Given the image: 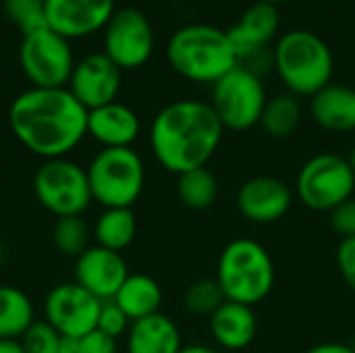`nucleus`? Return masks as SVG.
<instances>
[{
    "mask_svg": "<svg viewBox=\"0 0 355 353\" xmlns=\"http://www.w3.org/2000/svg\"><path fill=\"white\" fill-rule=\"evenodd\" d=\"M102 300L79 283L54 285L44 298V320L62 339H81L98 329Z\"/></svg>",
    "mask_w": 355,
    "mask_h": 353,
    "instance_id": "9b49d317",
    "label": "nucleus"
},
{
    "mask_svg": "<svg viewBox=\"0 0 355 353\" xmlns=\"http://www.w3.org/2000/svg\"><path fill=\"white\" fill-rule=\"evenodd\" d=\"M214 279L227 302L254 308L272 293L277 268L270 252L260 241L237 237L223 248Z\"/></svg>",
    "mask_w": 355,
    "mask_h": 353,
    "instance_id": "20e7f679",
    "label": "nucleus"
},
{
    "mask_svg": "<svg viewBox=\"0 0 355 353\" xmlns=\"http://www.w3.org/2000/svg\"><path fill=\"white\" fill-rule=\"evenodd\" d=\"M48 27L67 40L104 29L114 15V0H44Z\"/></svg>",
    "mask_w": 355,
    "mask_h": 353,
    "instance_id": "dca6fc26",
    "label": "nucleus"
},
{
    "mask_svg": "<svg viewBox=\"0 0 355 353\" xmlns=\"http://www.w3.org/2000/svg\"><path fill=\"white\" fill-rule=\"evenodd\" d=\"M129 275L131 273L123 254L96 243L75 260V283L102 302L114 300Z\"/></svg>",
    "mask_w": 355,
    "mask_h": 353,
    "instance_id": "2eb2a0df",
    "label": "nucleus"
},
{
    "mask_svg": "<svg viewBox=\"0 0 355 353\" xmlns=\"http://www.w3.org/2000/svg\"><path fill=\"white\" fill-rule=\"evenodd\" d=\"M154 52V29L148 17L137 8L114 10L104 27V54L121 69L144 67Z\"/></svg>",
    "mask_w": 355,
    "mask_h": 353,
    "instance_id": "f8f14e48",
    "label": "nucleus"
},
{
    "mask_svg": "<svg viewBox=\"0 0 355 353\" xmlns=\"http://www.w3.org/2000/svg\"><path fill=\"white\" fill-rule=\"evenodd\" d=\"M345 158H347V162H349V166L354 169V173H355V146H354V148H352V150H349V154H347Z\"/></svg>",
    "mask_w": 355,
    "mask_h": 353,
    "instance_id": "58836bf2",
    "label": "nucleus"
},
{
    "mask_svg": "<svg viewBox=\"0 0 355 353\" xmlns=\"http://www.w3.org/2000/svg\"><path fill=\"white\" fill-rule=\"evenodd\" d=\"M92 229L83 216H62L56 218L52 227V243L60 256L79 258L92 243Z\"/></svg>",
    "mask_w": 355,
    "mask_h": 353,
    "instance_id": "bb28decb",
    "label": "nucleus"
},
{
    "mask_svg": "<svg viewBox=\"0 0 355 353\" xmlns=\"http://www.w3.org/2000/svg\"><path fill=\"white\" fill-rule=\"evenodd\" d=\"M141 133V121L123 102H110L87 110V137L102 148H133Z\"/></svg>",
    "mask_w": 355,
    "mask_h": 353,
    "instance_id": "f3484780",
    "label": "nucleus"
},
{
    "mask_svg": "<svg viewBox=\"0 0 355 353\" xmlns=\"http://www.w3.org/2000/svg\"><path fill=\"white\" fill-rule=\"evenodd\" d=\"M329 223L331 229L341 237V239H354L355 237V196L337 206L333 212H329Z\"/></svg>",
    "mask_w": 355,
    "mask_h": 353,
    "instance_id": "2f4dec72",
    "label": "nucleus"
},
{
    "mask_svg": "<svg viewBox=\"0 0 355 353\" xmlns=\"http://www.w3.org/2000/svg\"><path fill=\"white\" fill-rule=\"evenodd\" d=\"M262 2H270V4H277V2H283V0H262Z\"/></svg>",
    "mask_w": 355,
    "mask_h": 353,
    "instance_id": "a19ab883",
    "label": "nucleus"
},
{
    "mask_svg": "<svg viewBox=\"0 0 355 353\" xmlns=\"http://www.w3.org/2000/svg\"><path fill=\"white\" fill-rule=\"evenodd\" d=\"M79 353H119V339L96 329L79 339Z\"/></svg>",
    "mask_w": 355,
    "mask_h": 353,
    "instance_id": "72a5a7b5",
    "label": "nucleus"
},
{
    "mask_svg": "<svg viewBox=\"0 0 355 353\" xmlns=\"http://www.w3.org/2000/svg\"><path fill=\"white\" fill-rule=\"evenodd\" d=\"M179 353H220L218 350L210 347V345H202V343H193V345H183V350Z\"/></svg>",
    "mask_w": 355,
    "mask_h": 353,
    "instance_id": "e433bc0d",
    "label": "nucleus"
},
{
    "mask_svg": "<svg viewBox=\"0 0 355 353\" xmlns=\"http://www.w3.org/2000/svg\"><path fill=\"white\" fill-rule=\"evenodd\" d=\"M314 123L329 133L355 131V89L341 83H329L310 102Z\"/></svg>",
    "mask_w": 355,
    "mask_h": 353,
    "instance_id": "412c9836",
    "label": "nucleus"
},
{
    "mask_svg": "<svg viewBox=\"0 0 355 353\" xmlns=\"http://www.w3.org/2000/svg\"><path fill=\"white\" fill-rule=\"evenodd\" d=\"M2 260H4V248H2V243H0V266H2Z\"/></svg>",
    "mask_w": 355,
    "mask_h": 353,
    "instance_id": "ea45409f",
    "label": "nucleus"
},
{
    "mask_svg": "<svg viewBox=\"0 0 355 353\" xmlns=\"http://www.w3.org/2000/svg\"><path fill=\"white\" fill-rule=\"evenodd\" d=\"M8 127L33 156L69 158L87 137V108L69 87H29L10 102Z\"/></svg>",
    "mask_w": 355,
    "mask_h": 353,
    "instance_id": "f257e3e1",
    "label": "nucleus"
},
{
    "mask_svg": "<svg viewBox=\"0 0 355 353\" xmlns=\"http://www.w3.org/2000/svg\"><path fill=\"white\" fill-rule=\"evenodd\" d=\"M121 73L123 71L104 52H92L75 62L67 87L87 110H94L116 102L123 83Z\"/></svg>",
    "mask_w": 355,
    "mask_h": 353,
    "instance_id": "4468645a",
    "label": "nucleus"
},
{
    "mask_svg": "<svg viewBox=\"0 0 355 353\" xmlns=\"http://www.w3.org/2000/svg\"><path fill=\"white\" fill-rule=\"evenodd\" d=\"M58 353H79V339H62Z\"/></svg>",
    "mask_w": 355,
    "mask_h": 353,
    "instance_id": "4c0bfd02",
    "label": "nucleus"
},
{
    "mask_svg": "<svg viewBox=\"0 0 355 353\" xmlns=\"http://www.w3.org/2000/svg\"><path fill=\"white\" fill-rule=\"evenodd\" d=\"M225 127L204 100H175L158 110L150 125V150L173 175L208 166L220 148Z\"/></svg>",
    "mask_w": 355,
    "mask_h": 353,
    "instance_id": "f03ea898",
    "label": "nucleus"
},
{
    "mask_svg": "<svg viewBox=\"0 0 355 353\" xmlns=\"http://www.w3.org/2000/svg\"><path fill=\"white\" fill-rule=\"evenodd\" d=\"M33 196L56 218L83 216L94 202L85 166L71 158L42 160L33 173Z\"/></svg>",
    "mask_w": 355,
    "mask_h": 353,
    "instance_id": "6e6552de",
    "label": "nucleus"
},
{
    "mask_svg": "<svg viewBox=\"0 0 355 353\" xmlns=\"http://www.w3.org/2000/svg\"><path fill=\"white\" fill-rule=\"evenodd\" d=\"M0 353H25L19 339H0Z\"/></svg>",
    "mask_w": 355,
    "mask_h": 353,
    "instance_id": "c9c22d12",
    "label": "nucleus"
},
{
    "mask_svg": "<svg viewBox=\"0 0 355 353\" xmlns=\"http://www.w3.org/2000/svg\"><path fill=\"white\" fill-rule=\"evenodd\" d=\"M275 69L289 94L312 98L333 79V52L329 44L308 29H291L275 46Z\"/></svg>",
    "mask_w": 355,
    "mask_h": 353,
    "instance_id": "39448f33",
    "label": "nucleus"
},
{
    "mask_svg": "<svg viewBox=\"0 0 355 353\" xmlns=\"http://www.w3.org/2000/svg\"><path fill=\"white\" fill-rule=\"evenodd\" d=\"M293 187L275 175H256L243 181L235 196L237 212L252 225H272L283 221L293 208Z\"/></svg>",
    "mask_w": 355,
    "mask_h": 353,
    "instance_id": "ddd939ff",
    "label": "nucleus"
},
{
    "mask_svg": "<svg viewBox=\"0 0 355 353\" xmlns=\"http://www.w3.org/2000/svg\"><path fill=\"white\" fill-rule=\"evenodd\" d=\"M131 327V320L129 316L116 306L114 300H108V302H102V308H100V316H98V331H102L104 335L108 337H114V339H121L127 335Z\"/></svg>",
    "mask_w": 355,
    "mask_h": 353,
    "instance_id": "7c9ffc66",
    "label": "nucleus"
},
{
    "mask_svg": "<svg viewBox=\"0 0 355 353\" xmlns=\"http://www.w3.org/2000/svg\"><path fill=\"white\" fill-rule=\"evenodd\" d=\"M277 31H279L277 6L258 0L241 15V19L231 29H227V35L233 44L237 60H243L245 56L268 48Z\"/></svg>",
    "mask_w": 355,
    "mask_h": 353,
    "instance_id": "a211bd4d",
    "label": "nucleus"
},
{
    "mask_svg": "<svg viewBox=\"0 0 355 353\" xmlns=\"http://www.w3.org/2000/svg\"><path fill=\"white\" fill-rule=\"evenodd\" d=\"M137 237V216L133 208H102L94 227L92 239L96 246L123 254Z\"/></svg>",
    "mask_w": 355,
    "mask_h": 353,
    "instance_id": "5701e85b",
    "label": "nucleus"
},
{
    "mask_svg": "<svg viewBox=\"0 0 355 353\" xmlns=\"http://www.w3.org/2000/svg\"><path fill=\"white\" fill-rule=\"evenodd\" d=\"M35 320L31 298L15 285H0V339H21Z\"/></svg>",
    "mask_w": 355,
    "mask_h": 353,
    "instance_id": "b1692460",
    "label": "nucleus"
},
{
    "mask_svg": "<svg viewBox=\"0 0 355 353\" xmlns=\"http://www.w3.org/2000/svg\"><path fill=\"white\" fill-rule=\"evenodd\" d=\"M266 102L262 77L241 64L212 85L210 106L225 131H250L260 125Z\"/></svg>",
    "mask_w": 355,
    "mask_h": 353,
    "instance_id": "1a4fd4ad",
    "label": "nucleus"
},
{
    "mask_svg": "<svg viewBox=\"0 0 355 353\" xmlns=\"http://www.w3.org/2000/svg\"><path fill=\"white\" fill-rule=\"evenodd\" d=\"M94 202L102 208H133L146 187V164L133 148H100L85 166Z\"/></svg>",
    "mask_w": 355,
    "mask_h": 353,
    "instance_id": "423d86ee",
    "label": "nucleus"
},
{
    "mask_svg": "<svg viewBox=\"0 0 355 353\" xmlns=\"http://www.w3.org/2000/svg\"><path fill=\"white\" fill-rule=\"evenodd\" d=\"M19 64L31 87H67L75 56L69 40L46 25L23 35Z\"/></svg>",
    "mask_w": 355,
    "mask_h": 353,
    "instance_id": "9d476101",
    "label": "nucleus"
},
{
    "mask_svg": "<svg viewBox=\"0 0 355 353\" xmlns=\"http://www.w3.org/2000/svg\"><path fill=\"white\" fill-rule=\"evenodd\" d=\"M295 198L312 212H333L355 196V173L345 156L320 152L297 171Z\"/></svg>",
    "mask_w": 355,
    "mask_h": 353,
    "instance_id": "0eeeda50",
    "label": "nucleus"
},
{
    "mask_svg": "<svg viewBox=\"0 0 355 353\" xmlns=\"http://www.w3.org/2000/svg\"><path fill=\"white\" fill-rule=\"evenodd\" d=\"M210 335L218 350L241 352L250 347L258 335V318L252 306L225 302L208 318Z\"/></svg>",
    "mask_w": 355,
    "mask_h": 353,
    "instance_id": "6ab92c4d",
    "label": "nucleus"
},
{
    "mask_svg": "<svg viewBox=\"0 0 355 353\" xmlns=\"http://www.w3.org/2000/svg\"><path fill=\"white\" fill-rule=\"evenodd\" d=\"M304 353H355V347L352 343H339V341H324L318 345H312L310 350Z\"/></svg>",
    "mask_w": 355,
    "mask_h": 353,
    "instance_id": "f704fd0d",
    "label": "nucleus"
},
{
    "mask_svg": "<svg viewBox=\"0 0 355 353\" xmlns=\"http://www.w3.org/2000/svg\"><path fill=\"white\" fill-rule=\"evenodd\" d=\"M218 179L208 166L193 169L177 177V198L189 210L202 212L212 208L218 200Z\"/></svg>",
    "mask_w": 355,
    "mask_h": 353,
    "instance_id": "a878e982",
    "label": "nucleus"
},
{
    "mask_svg": "<svg viewBox=\"0 0 355 353\" xmlns=\"http://www.w3.org/2000/svg\"><path fill=\"white\" fill-rule=\"evenodd\" d=\"M25 353H58L62 337L42 318L35 320L19 339Z\"/></svg>",
    "mask_w": 355,
    "mask_h": 353,
    "instance_id": "c756f323",
    "label": "nucleus"
},
{
    "mask_svg": "<svg viewBox=\"0 0 355 353\" xmlns=\"http://www.w3.org/2000/svg\"><path fill=\"white\" fill-rule=\"evenodd\" d=\"M181 350V331L177 322L162 312L131 322L125 335L127 353H179Z\"/></svg>",
    "mask_w": 355,
    "mask_h": 353,
    "instance_id": "aec40b11",
    "label": "nucleus"
},
{
    "mask_svg": "<svg viewBox=\"0 0 355 353\" xmlns=\"http://www.w3.org/2000/svg\"><path fill=\"white\" fill-rule=\"evenodd\" d=\"M162 300H164V293H162L160 283L154 277L144 275V273L129 275L123 287L119 289V293L114 295L116 306L129 316L131 322L158 314L162 308Z\"/></svg>",
    "mask_w": 355,
    "mask_h": 353,
    "instance_id": "4be33fe9",
    "label": "nucleus"
},
{
    "mask_svg": "<svg viewBox=\"0 0 355 353\" xmlns=\"http://www.w3.org/2000/svg\"><path fill=\"white\" fill-rule=\"evenodd\" d=\"M166 58L181 77L210 85L239 64L227 31L206 23L179 27L168 40Z\"/></svg>",
    "mask_w": 355,
    "mask_h": 353,
    "instance_id": "7ed1b4c3",
    "label": "nucleus"
},
{
    "mask_svg": "<svg viewBox=\"0 0 355 353\" xmlns=\"http://www.w3.org/2000/svg\"><path fill=\"white\" fill-rule=\"evenodd\" d=\"M302 117H304V108L300 98L287 92L268 98L260 119V127L266 135L275 139H285L295 133V129L302 123Z\"/></svg>",
    "mask_w": 355,
    "mask_h": 353,
    "instance_id": "393cba45",
    "label": "nucleus"
},
{
    "mask_svg": "<svg viewBox=\"0 0 355 353\" xmlns=\"http://www.w3.org/2000/svg\"><path fill=\"white\" fill-rule=\"evenodd\" d=\"M337 268L345 285L355 291V237L354 239H341L337 246Z\"/></svg>",
    "mask_w": 355,
    "mask_h": 353,
    "instance_id": "473e14b6",
    "label": "nucleus"
},
{
    "mask_svg": "<svg viewBox=\"0 0 355 353\" xmlns=\"http://www.w3.org/2000/svg\"><path fill=\"white\" fill-rule=\"evenodd\" d=\"M2 10L6 19L21 29L23 35L48 25L44 0H4Z\"/></svg>",
    "mask_w": 355,
    "mask_h": 353,
    "instance_id": "c85d7f7f",
    "label": "nucleus"
},
{
    "mask_svg": "<svg viewBox=\"0 0 355 353\" xmlns=\"http://www.w3.org/2000/svg\"><path fill=\"white\" fill-rule=\"evenodd\" d=\"M225 302L227 300H225L216 279H198L183 293L185 312H189L191 316H198V318H210Z\"/></svg>",
    "mask_w": 355,
    "mask_h": 353,
    "instance_id": "cd10ccee",
    "label": "nucleus"
}]
</instances>
